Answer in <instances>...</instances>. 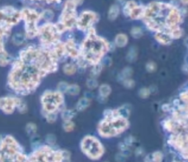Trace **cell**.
<instances>
[{"instance_id":"obj_1","label":"cell","mask_w":188,"mask_h":162,"mask_svg":"<svg viewBox=\"0 0 188 162\" xmlns=\"http://www.w3.org/2000/svg\"><path fill=\"white\" fill-rule=\"evenodd\" d=\"M58 60L52 50L26 49L12 65L7 76L8 86L20 95L32 93L39 86L43 77L57 71Z\"/></svg>"},{"instance_id":"obj_2","label":"cell","mask_w":188,"mask_h":162,"mask_svg":"<svg viewBox=\"0 0 188 162\" xmlns=\"http://www.w3.org/2000/svg\"><path fill=\"white\" fill-rule=\"evenodd\" d=\"M150 29L169 34L181 22V15L176 8L167 4L154 2L145 9L143 17Z\"/></svg>"},{"instance_id":"obj_3","label":"cell","mask_w":188,"mask_h":162,"mask_svg":"<svg viewBox=\"0 0 188 162\" xmlns=\"http://www.w3.org/2000/svg\"><path fill=\"white\" fill-rule=\"evenodd\" d=\"M108 50L109 45L107 41L96 35L93 28H90L88 36L82 45L79 55H81L83 61L93 66L100 63Z\"/></svg>"},{"instance_id":"obj_4","label":"cell","mask_w":188,"mask_h":162,"mask_svg":"<svg viewBox=\"0 0 188 162\" xmlns=\"http://www.w3.org/2000/svg\"><path fill=\"white\" fill-rule=\"evenodd\" d=\"M129 127L128 118L118 116L115 110H107L105 112V118L99 123L98 132L103 137H115Z\"/></svg>"},{"instance_id":"obj_5","label":"cell","mask_w":188,"mask_h":162,"mask_svg":"<svg viewBox=\"0 0 188 162\" xmlns=\"http://www.w3.org/2000/svg\"><path fill=\"white\" fill-rule=\"evenodd\" d=\"M6 161H27V155L12 135L0 139V162Z\"/></svg>"},{"instance_id":"obj_6","label":"cell","mask_w":188,"mask_h":162,"mask_svg":"<svg viewBox=\"0 0 188 162\" xmlns=\"http://www.w3.org/2000/svg\"><path fill=\"white\" fill-rule=\"evenodd\" d=\"M70 158L66 151H54L50 146H43L27 156V161H69Z\"/></svg>"},{"instance_id":"obj_7","label":"cell","mask_w":188,"mask_h":162,"mask_svg":"<svg viewBox=\"0 0 188 162\" xmlns=\"http://www.w3.org/2000/svg\"><path fill=\"white\" fill-rule=\"evenodd\" d=\"M81 149L82 151L92 160L101 159L105 153V148L100 141L96 137L91 135L85 136L82 139Z\"/></svg>"},{"instance_id":"obj_8","label":"cell","mask_w":188,"mask_h":162,"mask_svg":"<svg viewBox=\"0 0 188 162\" xmlns=\"http://www.w3.org/2000/svg\"><path fill=\"white\" fill-rule=\"evenodd\" d=\"M40 102L44 114L57 112L60 106L64 103V96L58 91H46L41 96Z\"/></svg>"},{"instance_id":"obj_9","label":"cell","mask_w":188,"mask_h":162,"mask_svg":"<svg viewBox=\"0 0 188 162\" xmlns=\"http://www.w3.org/2000/svg\"><path fill=\"white\" fill-rule=\"evenodd\" d=\"M16 109L21 113L27 111V106L23 100L15 96L0 97V110L6 115L13 114Z\"/></svg>"},{"instance_id":"obj_10","label":"cell","mask_w":188,"mask_h":162,"mask_svg":"<svg viewBox=\"0 0 188 162\" xmlns=\"http://www.w3.org/2000/svg\"><path fill=\"white\" fill-rule=\"evenodd\" d=\"M76 2L68 1L65 5L64 10L61 15V22L57 25L60 32L68 28H71L77 24Z\"/></svg>"},{"instance_id":"obj_11","label":"cell","mask_w":188,"mask_h":162,"mask_svg":"<svg viewBox=\"0 0 188 162\" xmlns=\"http://www.w3.org/2000/svg\"><path fill=\"white\" fill-rule=\"evenodd\" d=\"M168 143L181 153L185 159H187V132L176 133L169 138Z\"/></svg>"},{"instance_id":"obj_12","label":"cell","mask_w":188,"mask_h":162,"mask_svg":"<svg viewBox=\"0 0 188 162\" xmlns=\"http://www.w3.org/2000/svg\"><path fill=\"white\" fill-rule=\"evenodd\" d=\"M40 37H41L42 42L45 44H54L58 42L59 39V34L60 32L59 31L58 26L53 25L52 24H46L42 28L40 31Z\"/></svg>"},{"instance_id":"obj_13","label":"cell","mask_w":188,"mask_h":162,"mask_svg":"<svg viewBox=\"0 0 188 162\" xmlns=\"http://www.w3.org/2000/svg\"><path fill=\"white\" fill-rule=\"evenodd\" d=\"M23 16L26 20L27 35L30 37H33L38 34V30L36 28V23L39 19L40 15L33 10H25L23 11Z\"/></svg>"},{"instance_id":"obj_14","label":"cell","mask_w":188,"mask_h":162,"mask_svg":"<svg viewBox=\"0 0 188 162\" xmlns=\"http://www.w3.org/2000/svg\"><path fill=\"white\" fill-rule=\"evenodd\" d=\"M145 9L137 5L134 2H128L124 8V13L126 15L130 16L132 19H139L143 17Z\"/></svg>"},{"instance_id":"obj_15","label":"cell","mask_w":188,"mask_h":162,"mask_svg":"<svg viewBox=\"0 0 188 162\" xmlns=\"http://www.w3.org/2000/svg\"><path fill=\"white\" fill-rule=\"evenodd\" d=\"M96 15L93 12L86 11L82 13L80 17L77 20V25L79 29L85 30L89 28L93 22L96 20Z\"/></svg>"},{"instance_id":"obj_16","label":"cell","mask_w":188,"mask_h":162,"mask_svg":"<svg viewBox=\"0 0 188 162\" xmlns=\"http://www.w3.org/2000/svg\"><path fill=\"white\" fill-rule=\"evenodd\" d=\"M65 52L66 54H68L69 56H71V58H78L79 56V53L77 50V49L75 46L74 42L73 41H68L65 44Z\"/></svg>"},{"instance_id":"obj_17","label":"cell","mask_w":188,"mask_h":162,"mask_svg":"<svg viewBox=\"0 0 188 162\" xmlns=\"http://www.w3.org/2000/svg\"><path fill=\"white\" fill-rule=\"evenodd\" d=\"M155 38L159 43L162 45H168L171 42V37L167 32H159L155 35Z\"/></svg>"},{"instance_id":"obj_18","label":"cell","mask_w":188,"mask_h":162,"mask_svg":"<svg viewBox=\"0 0 188 162\" xmlns=\"http://www.w3.org/2000/svg\"><path fill=\"white\" fill-rule=\"evenodd\" d=\"M91 104V100L87 97H82L81 99H79L78 102L77 103L76 109L78 112L84 111L85 110H86L87 107Z\"/></svg>"},{"instance_id":"obj_19","label":"cell","mask_w":188,"mask_h":162,"mask_svg":"<svg viewBox=\"0 0 188 162\" xmlns=\"http://www.w3.org/2000/svg\"><path fill=\"white\" fill-rule=\"evenodd\" d=\"M111 92L112 89L108 84H102V85L99 86V93L101 98L105 99V98L108 97L110 96V94H111Z\"/></svg>"},{"instance_id":"obj_20","label":"cell","mask_w":188,"mask_h":162,"mask_svg":"<svg viewBox=\"0 0 188 162\" xmlns=\"http://www.w3.org/2000/svg\"><path fill=\"white\" fill-rule=\"evenodd\" d=\"M128 42V37L126 34H119L116 36L115 39V43L116 46L119 47V48H123L126 46Z\"/></svg>"},{"instance_id":"obj_21","label":"cell","mask_w":188,"mask_h":162,"mask_svg":"<svg viewBox=\"0 0 188 162\" xmlns=\"http://www.w3.org/2000/svg\"><path fill=\"white\" fill-rule=\"evenodd\" d=\"M119 11L120 10L118 5H112L109 10V13H108V18L111 20H115L116 18L119 15Z\"/></svg>"},{"instance_id":"obj_22","label":"cell","mask_w":188,"mask_h":162,"mask_svg":"<svg viewBox=\"0 0 188 162\" xmlns=\"http://www.w3.org/2000/svg\"><path fill=\"white\" fill-rule=\"evenodd\" d=\"M79 92H80V87L77 84H71V85H68L65 93L71 96H77L79 94Z\"/></svg>"},{"instance_id":"obj_23","label":"cell","mask_w":188,"mask_h":162,"mask_svg":"<svg viewBox=\"0 0 188 162\" xmlns=\"http://www.w3.org/2000/svg\"><path fill=\"white\" fill-rule=\"evenodd\" d=\"M63 72L67 75H72L76 73L77 67L74 64L72 63H66L63 67Z\"/></svg>"},{"instance_id":"obj_24","label":"cell","mask_w":188,"mask_h":162,"mask_svg":"<svg viewBox=\"0 0 188 162\" xmlns=\"http://www.w3.org/2000/svg\"><path fill=\"white\" fill-rule=\"evenodd\" d=\"M132 74H133V69H132V67H126L121 71V72L120 73L119 77H119L120 80H122V81H124V79L130 77L132 75Z\"/></svg>"},{"instance_id":"obj_25","label":"cell","mask_w":188,"mask_h":162,"mask_svg":"<svg viewBox=\"0 0 188 162\" xmlns=\"http://www.w3.org/2000/svg\"><path fill=\"white\" fill-rule=\"evenodd\" d=\"M75 116H76V112L73 110H65L61 114L63 120H70Z\"/></svg>"},{"instance_id":"obj_26","label":"cell","mask_w":188,"mask_h":162,"mask_svg":"<svg viewBox=\"0 0 188 162\" xmlns=\"http://www.w3.org/2000/svg\"><path fill=\"white\" fill-rule=\"evenodd\" d=\"M137 57H138V50H137V49L134 47H132L129 50L127 56H126V59L129 62H134V61H136Z\"/></svg>"},{"instance_id":"obj_27","label":"cell","mask_w":188,"mask_h":162,"mask_svg":"<svg viewBox=\"0 0 188 162\" xmlns=\"http://www.w3.org/2000/svg\"><path fill=\"white\" fill-rule=\"evenodd\" d=\"M115 112L118 116L124 117V118H128L129 116H130L129 110L124 106L120 107L118 108V109L115 110Z\"/></svg>"},{"instance_id":"obj_28","label":"cell","mask_w":188,"mask_h":162,"mask_svg":"<svg viewBox=\"0 0 188 162\" xmlns=\"http://www.w3.org/2000/svg\"><path fill=\"white\" fill-rule=\"evenodd\" d=\"M101 70H102V65L99 64V63L93 65V69H92L91 71V77H93V78H96V77H97L100 74H101Z\"/></svg>"},{"instance_id":"obj_29","label":"cell","mask_w":188,"mask_h":162,"mask_svg":"<svg viewBox=\"0 0 188 162\" xmlns=\"http://www.w3.org/2000/svg\"><path fill=\"white\" fill-rule=\"evenodd\" d=\"M63 129L64 131L67 132H71L75 128V124L72 120H64V123H63Z\"/></svg>"},{"instance_id":"obj_30","label":"cell","mask_w":188,"mask_h":162,"mask_svg":"<svg viewBox=\"0 0 188 162\" xmlns=\"http://www.w3.org/2000/svg\"><path fill=\"white\" fill-rule=\"evenodd\" d=\"M26 132L28 135H34L37 132V126L34 123H28L26 126Z\"/></svg>"},{"instance_id":"obj_31","label":"cell","mask_w":188,"mask_h":162,"mask_svg":"<svg viewBox=\"0 0 188 162\" xmlns=\"http://www.w3.org/2000/svg\"><path fill=\"white\" fill-rule=\"evenodd\" d=\"M86 85L90 89H95L99 86V83H98V81L96 80V78L91 77V78L87 80Z\"/></svg>"},{"instance_id":"obj_32","label":"cell","mask_w":188,"mask_h":162,"mask_svg":"<svg viewBox=\"0 0 188 162\" xmlns=\"http://www.w3.org/2000/svg\"><path fill=\"white\" fill-rule=\"evenodd\" d=\"M138 94L140 98H142V99H146V98H148L150 96L151 91L148 88H142V89L139 90Z\"/></svg>"},{"instance_id":"obj_33","label":"cell","mask_w":188,"mask_h":162,"mask_svg":"<svg viewBox=\"0 0 188 162\" xmlns=\"http://www.w3.org/2000/svg\"><path fill=\"white\" fill-rule=\"evenodd\" d=\"M131 34L134 38H140L143 35V31L140 27H134L131 31Z\"/></svg>"},{"instance_id":"obj_34","label":"cell","mask_w":188,"mask_h":162,"mask_svg":"<svg viewBox=\"0 0 188 162\" xmlns=\"http://www.w3.org/2000/svg\"><path fill=\"white\" fill-rule=\"evenodd\" d=\"M123 85L124 87L126 88V89H133L134 86H135V82H134L132 79H131L129 77V78L124 80Z\"/></svg>"},{"instance_id":"obj_35","label":"cell","mask_w":188,"mask_h":162,"mask_svg":"<svg viewBox=\"0 0 188 162\" xmlns=\"http://www.w3.org/2000/svg\"><path fill=\"white\" fill-rule=\"evenodd\" d=\"M45 118L47 120V122L49 124L54 123L57 119V112H50V113L44 114Z\"/></svg>"},{"instance_id":"obj_36","label":"cell","mask_w":188,"mask_h":162,"mask_svg":"<svg viewBox=\"0 0 188 162\" xmlns=\"http://www.w3.org/2000/svg\"><path fill=\"white\" fill-rule=\"evenodd\" d=\"M152 161L160 162L162 161L163 159V154L159 151H157V152L153 153L152 155Z\"/></svg>"},{"instance_id":"obj_37","label":"cell","mask_w":188,"mask_h":162,"mask_svg":"<svg viewBox=\"0 0 188 162\" xmlns=\"http://www.w3.org/2000/svg\"><path fill=\"white\" fill-rule=\"evenodd\" d=\"M146 69L147 72H148L150 73H152V72H154L157 70V66L156 63L153 62V61H149V62L146 63Z\"/></svg>"},{"instance_id":"obj_38","label":"cell","mask_w":188,"mask_h":162,"mask_svg":"<svg viewBox=\"0 0 188 162\" xmlns=\"http://www.w3.org/2000/svg\"><path fill=\"white\" fill-rule=\"evenodd\" d=\"M13 41L16 45L19 46V45H21L22 43L24 42V37L21 34H16V35H14L13 38Z\"/></svg>"},{"instance_id":"obj_39","label":"cell","mask_w":188,"mask_h":162,"mask_svg":"<svg viewBox=\"0 0 188 162\" xmlns=\"http://www.w3.org/2000/svg\"><path fill=\"white\" fill-rule=\"evenodd\" d=\"M68 84L67 83H65V82H60V83H59V84L58 85V91L61 92V93H65L66 92L67 88H68Z\"/></svg>"},{"instance_id":"obj_40","label":"cell","mask_w":188,"mask_h":162,"mask_svg":"<svg viewBox=\"0 0 188 162\" xmlns=\"http://www.w3.org/2000/svg\"><path fill=\"white\" fill-rule=\"evenodd\" d=\"M11 59L10 56H2L0 57V67H6L9 64Z\"/></svg>"},{"instance_id":"obj_41","label":"cell","mask_w":188,"mask_h":162,"mask_svg":"<svg viewBox=\"0 0 188 162\" xmlns=\"http://www.w3.org/2000/svg\"><path fill=\"white\" fill-rule=\"evenodd\" d=\"M42 16L46 20H51L53 18V17H54V14H53L51 10H45L44 13L42 14Z\"/></svg>"},{"instance_id":"obj_42","label":"cell","mask_w":188,"mask_h":162,"mask_svg":"<svg viewBox=\"0 0 188 162\" xmlns=\"http://www.w3.org/2000/svg\"><path fill=\"white\" fill-rule=\"evenodd\" d=\"M46 142L50 145L54 144L56 142V137H54V134H49L46 137Z\"/></svg>"},{"instance_id":"obj_43","label":"cell","mask_w":188,"mask_h":162,"mask_svg":"<svg viewBox=\"0 0 188 162\" xmlns=\"http://www.w3.org/2000/svg\"><path fill=\"white\" fill-rule=\"evenodd\" d=\"M180 99L181 100V102H182L184 104H187V91L182 92V93L180 94Z\"/></svg>"},{"instance_id":"obj_44","label":"cell","mask_w":188,"mask_h":162,"mask_svg":"<svg viewBox=\"0 0 188 162\" xmlns=\"http://www.w3.org/2000/svg\"><path fill=\"white\" fill-rule=\"evenodd\" d=\"M181 2H182L184 5H187V0H181Z\"/></svg>"}]
</instances>
